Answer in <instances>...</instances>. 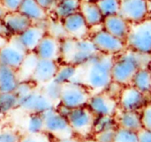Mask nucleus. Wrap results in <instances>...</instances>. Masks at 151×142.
Segmentation results:
<instances>
[{"label":"nucleus","instance_id":"1","mask_svg":"<svg viewBox=\"0 0 151 142\" xmlns=\"http://www.w3.org/2000/svg\"><path fill=\"white\" fill-rule=\"evenodd\" d=\"M115 55L98 53L87 62L76 66L77 72L73 81L85 85L92 94L106 90L111 84V68Z\"/></svg>","mask_w":151,"mask_h":142},{"label":"nucleus","instance_id":"2","mask_svg":"<svg viewBox=\"0 0 151 142\" xmlns=\"http://www.w3.org/2000/svg\"><path fill=\"white\" fill-rule=\"evenodd\" d=\"M150 54L126 48L114 56L111 68L112 82L121 86L131 84L134 76L139 69L150 66Z\"/></svg>","mask_w":151,"mask_h":142},{"label":"nucleus","instance_id":"3","mask_svg":"<svg viewBox=\"0 0 151 142\" xmlns=\"http://www.w3.org/2000/svg\"><path fill=\"white\" fill-rule=\"evenodd\" d=\"M99 52L89 37L75 39L65 37L60 40V59L62 63L80 66L96 55Z\"/></svg>","mask_w":151,"mask_h":142},{"label":"nucleus","instance_id":"4","mask_svg":"<svg viewBox=\"0 0 151 142\" xmlns=\"http://www.w3.org/2000/svg\"><path fill=\"white\" fill-rule=\"evenodd\" d=\"M97 116L87 106L67 109L65 118L73 132L82 139L88 138L94 132V126Z\"/></svg>","mask_w":151,"mask_h":142},{"label":"nucleus","instance_id":"5","mask_svg":"<svg viewBox=\"0 0 151 142\" xmlns=\"http://www.w3.org/2000/svg\"><path fill=\"white\" fill-rule=\"evenodd\" d=\"M127 48L141 53L151 52V20L146 19L137 23H130L125 40Z\"/></svg>","mask_w":151,"mask_h":142},{"label":"nucleus","instance_id":"6","mask_svg":"<svg viewBox=\"0 0 151 142\" xmlns=\"http://www.w3.org/2000/svg\"><path fill=\"white\" fill-rule=\"evenodd\" d=\"M92 92L82 84L69 81L61 84L58 104L67 109L87 105Z\"/></svg>","mask_w":151,"mask_h":142},{"label":"nucleus","instance_id":"7","mask_svg":"<svg viewBox=\"0 0 151 142\" xmlns=\"http://www.w3.org/2000/svg\"><path fill=\"white\" fill-rule=\"evenodd\" d=\"M43 119V131L56 140H63L73 137V132L71 129L65 116H64L56 108H52L41 113Z\"/></svg>","mask_w":151,"mask_h":142},{"label":"nucleus","instance_id":"8","mask_svg":"<svg viewBox=\"0 0 151 142\" xmlns=\"http://www.w3.org/2000/svg\"><path fill=\"white\" fill-rule=\"evenodd\" d=\"M35 85L26 93L19 96V107L27 114H41L57 105L48 98L41 88Z\"/></svg>","mask_w":151,"mask_h":142},{"label":"nucleus","instance_id":"9","mask_svg":"<svg viewBox=\"0 0 151 142\" xmlns=\"http://www.w3.org/2000/svg\"><path fill=\"white\" fill-rule=\"evenodd\" d=\"M89 38L100 53L117 55L127 48L125 41L108 33L103 27L91 32Z\"/></svg>","mask_w":151,"mask_h":142},{"label":"nucleus","instance_id":"10","mask_svg":"<svg viewBox=\"0 0 151 142\" xmlns=\"http://www.w3.org/2000/svg\"><path fill=\"white\" fill-rule=\"evenodd\" d=\"M27 53V52L20 44L16 36H10L9 40L0 47V65L18 70Z\"/></svg>","mask_w":151,"mask_h":142},{"label":"nucleus","instance_id":"11","mask_svg":"<svg viewBox=\"0 0 151 142\" xmlns=\"http://www.w3.org/2000/svg\"><path fill=\"white\" fill-rule=\"evenodd\" d=\"M129 23H137L150 18V0H120L119 12Z\"/></svg>","mask_w":151,"mask_h":142},{"label":"nucleus","instance_id":"12","mask_svg":"<svg viewBox=\"0 0 151 142\" xmlns=\"http://www.w3.org/2000/svg\"><path fill=\"white\" fill-rule=\"evenodd\" d=\"M149 97L150 95L142 92L132 84L124 85L119 93V109L126 111H140L146 104L150 103Z\"/></svg>","mask_w":151,"mask_h":142},{"label":"nucleus","instance_id":"13","mask_svg":"<svg viewBox=\"0 0 151 142\" xmlns=\"http://www.w3.org/2000/svg\"><path fill=\"white\" fill-rule=\"evenodd\" d=\"M87 106L97 117H113L119 109L118 99L107 90L92 94L87 103Z\"/></svg>","mask_w":151,"mask_h":142},{"label":"nucleus","instance_id":"14","mask_svg":"<svg viewBox=\"0 0 151 142\" xmlns=\"http://www.w3.org/2000/svg\"><path fill=\"white\" fill-rule=\"evenodd\" d=\"M63 27L69 37L75 39L88 38L90 36V28L80 12H74L62 20Z\"/></svg>","mask_w":151,"mask_h":142},{"label":"nucleus","instance_id":"15","mask_svg":"<svg viewBox=\"0 0 151 142\" xmlns=\"http://www.w3.org/2000/svg\"><path fill=\"white\" fill-rule=\"evenodd\" d=\"M58 68V63L56 60L38 59L29 80L36 85H42L54 79Z\"/></svg>","mask_w":151,"mask_h":142},{"label":"nucleus","instance_id":"16","mask_svg":"<svg viewBox=\"0 0 151 142\" xmlns=\"http://www.w3.org/2000/svg\"><path fill=\"white\" fill-rule=\"evenodd\" d=\"M34 52L39 59L58 61L60 59V40L46 33L38 43Z\"/></svg>","mask_w":151,"mask_h":142},{"label":"nucleus","instance_id":"17","mask_svg":"<svg viewBox=\"0 0 151 142\" xmlns=\"http://www.w3.org/2000/svg\"><path fill=\"white\" fill-rule=\"evenodd\" d=\"M45 26L46 23L44 26L40 25L38 23L32 24L23 32L16 36L20 44L27 52H34L42 37L46 34Z\"/></svg>","mask_w":151,"mask_h":142},{"label":"nucleus","instance_id":"18","mask_svg":"<svg viewBox=\"0 0 151 142\" xmlns=\"http://www.w3.org/2000/svg\"><path fill=\"white\" fill-rule=\"evenodd\" d=\"M2 22L5 28L7 35L10 36H18L33 24L19 11L7 12L3 18Z\"/></svg>","mask_w":151,"mask_h":142},{"label":"nucleus","instance_id":"19","mask_svg":"<svg viewBox=\"0 0 151 142\" xmlns=\"http://www.w3.org/2000/svg\"><path fill=\"white\" fill-rule=\"evenodd\" d=\"M130 23L119 13L104 17L102 27L108 33L125 41L128 34Z\"/></svg>","mask_w":151,"mask_h":142},{"label":"nucleus","instance_id":"20","mask_svg":"<svg viewBox=\"0 0 151 142\" xmlns=\"http://www.w3.org/2000/svg\"><path fill=\"white\" fill-rule=\"evenodd\" d=\"M18 11L33 24L42 23L48 20V12L41 7L35 0H22Z\"/></svg>","mask_w":151,"mask_h":142},{"label":"nucleus","instance_id":"21","mask_svg":"<svg viewBox=\"0 0 151 142\" xmlns=\"http://www.w3.org/2000/svg\"><path fill=\"white\" fill-rule=\"evenodd\" d=\"M79 12H81L90 28L102 25L104 16L100 12L96 1L81 0Z\"/></svg>","mask_w":151,"mask_h":142},{"label":"nucleus","instance_id":"22","mask_svg":"<svg viewBox=\"0 0 151 142\" xmlns=\"http://www.w3.org/2000/svg\"><path fill=\"white\" fill-rule=\"evenodd\" d=\"M113 117L117 127L135 133L142 128L140 118V111H126L119 109Z\"/></svg>","mask_w":151,"mask_h":142},{"label":"nucleus","instance_id":"23","mask_svg":"<svg viewBox=\"0 0 151 142\" xmlns=\"http://www.w3.org/2000/svg\"><path fill=\"white\" fill-rule=\"evenodd\" d=\"M19 82L16 69L0 65V92H15Z\"/></svg>","mask_w":151,"mask_h":142},{"label":"nucleus","instance_id":"24","mask_svg":"<svg viewBox=\"0 0 151 142\" xmlns=\"http://www.w3.org/2000/svg\"><path fill=\"white\" fill-rule=\"evenodd\" d=\"M131 84L142 92L150 95L151 91V73L150 67L139 69L134 76Z\"/></svg>","mask_w":151,"mask_h":142},{"label":"nucleus","instance_id":"25","mask_svg":"<svg viewBox=\"0 0 151 142\" xmlns=\"http://www.w3.org/2000/svg\"><path fill=\"white\" fill-rule=\"evenodd\" d=\"M80 4L81 0H60L57 2L51 12L57 19L62 20L67 16L79 12Z\"/></svg>","mask_w":151,"mask_h":142},{"label":"nucleus","instance_id":"26","mask_svg":"<svg viewBox=\"0 0 151 142\" xmlns=\"http://www.w3.org/2000/svg\"><path fill=\"white\" fill-rule=\"evenodd\" d=\"M38 59L39 58L36 56V54L34 52L27 53L22 64L17 70L19 81L29 80V78L35 69V67L36 65Z\"/></svg>","mask_w":151,"mask_h":142},{"label":"nucleus","instance_id":"27","mask_svg":"<svg viewBox=\"0 0 151 142\" xmlns=\"http://www.w3.org/2000/svg\"><path fill=\"white\" fill-rule=\"evenodd\" d=\"M76 72H77L76 66L66 64V63H62L60 65L58 64V71L56 73L54 80H56L59 84L73 81L76 76Z\"/></svg>","mask_w":151,"mask_h":142},{"label":"nucleus","instance_id":"28","mask_svg":"<svg viewBox=\"0 0 151 142\" xmlns=\"http://www.w3.org/2000/svg\"><path fill=\"white\" fill-rule=\"evenodd\" d=\"M19 107V99L13 92H0V114H6Z\"/></svg>","mask_w":151,"mask_h":142},{"label":"nucleus","instance_id":"29","mask_svg":"<svg viewBox=\"0 0 151 142\" xmlns=\"http://www.w3.org/2000/svg\"><path fill=\"white\" fill-rule=\"evenodd\" d=\"M46 33L58 38V40L64 39L67 37V34L63 27V23L61 20L56 18V20H46Z\"/></svg>","mask_w":151,"mask_h":142},{"label":"nucleus","instance_id":"30","mask_svg":"<svg viewBox=\"0 0 151 142\" xmlns=\"http://www.w3.org/2000/svg\"><path fill=\"white\" fill-rule=\"evenodd\" d=\"M42 91L45 93V95L50 98L56 105L58 104L59 101V94L61 89V84L52 79L50 82L41 85Z\"/></svg>","mask_w":151,"mask_h":142},{"label":"nucleus","instance_id":"31","mask_svg":"<svg viewBox=\"0 0 151 142\" xmlns=\"http://www.w3.org/2000/svg\"><path fill=\"white\" fill-rule=\"evenodd\" d=\"M96 3L104 17L117 14L119 12L120 0H98Z\"/></svg>","mask_w":151,"mask_h":142},{"label":"nucleus","instance_id":"32","mask_svg":"<svg viewBox=\"0 0 151 142\" xmlns=\"http://www.w3.org/2000/svg\"><path fill=\"white\" fill-rule=\"evenodd\" d=\"M27 121V133L44 132L42 114H28Z\"/></svg>","mask_w":151,"mask_h":142},{"label":"nucleus","instance_id":"33","mask_svg":"<svg viewBox=\"0 0 151 142\" xmlns=\"http://www.w3.org/2000/svg\"><path fill=\"white\" fill-rule=\"evenodd\" d=\"M19 142H51L50 135L45 132L26 133L20 135Z\"/></svg>","mask_w":151,"mask_h":142},{"label":"nucleus","instance_id":"34","mask_svg":"<svg viewBox=\"0 0 151 142\" xmlns=\"http://www.w3.org/2000/svg\"><path fill=\"white\" fill-rule=\"evenodd\" d=\"M113 142H138L136 133L117 127Z\"/></svg>","mask_w":151,"mask_h":142},{"label":"nucleus","instance_id":"35","mask_svg":"<svg viewBox=\"0 0 151 142\" xmlns=\"http://www.w3.org/2000/svg\"><path fill=\"white\" fill-rule=\"evenodd\" d=\"M117 127H109L96 132L93 139L97 142H113Z\"/></svg>","mask_w":151,"mask_h":142},{"label":"nucleus","instance_id":"36","mask_svg":"<svg viewBox=\"0 0 151 142\" xmlns=\"http://www.w3.org/2000/svg\"><path fill=\"white\" fill-rule=\"evenodd\" d=\"M140 118L142 128L151 130V106L150 102L146 104L140 110Z\"/></svg>","mask_w":151,"mask_h":142},{"label":"nucleus","instance_id":"37","mask_svg":"<svg viewBox=\"0 0 151 142\" xmlns=\"http://www.w3.org/2000/svg\"><path fill=\"white\" fill-rule=\"evenodd\" d=\"M20 135L12 129L0 130V142H19Z\"/></svg>","mask_w":151,"mask_h":142},{"label":"nucleus","instance_id":"38","mask_svg":"<svg viewBox=\"0 0 151 142\" xmlns=\"http://www.w3.org/2000/svg\"><path fill=\"white\" fill-rule=\"evenodd\" d=\"M22 0H0V4L5 9L6 12L18 11Z\"/></svg>","mask_w":151,"mask_h":142},{"label":"nucleus","instance_id":"39","mask_svg":"<svg viewBox=\"0 0 151 142\" xmlns=\"http://www.w3.org/2000/svg\"><path fill=\"white\" fill-rule=\"evenodd\" d=\"M136 135L138 142H151V130L141 128L136 132Z\"/></svg>","mask_w":151,"mask_h":142},{"label":"nucleus","instance_id":"40","mask_svg":"<svg viewBox=\"0 0 151 142\" xmlns=\"http://www.w3.org/2000/svg\"><path fill=\"white\" fill-rule=\"evenodd\" d=\"M41 7H42L47 12L52 11L57 4V0H35Z\"/></svg>","mask_w":151,"mask_h":142},{"label":"nucleus","instance_id":"41","mask_svg":"<svg viewBox=\"0 0 151 142\" xmlns=\"http://www.w3.org/2000/svg\"><path fill=\"white\" fill-rule=\"evenodd\" d=\"M57 142H81L78 139H76L74 136L71 137V138H67V139H63V140H58Z\"/></svg>","mask_w":151,"mask_h":142},{"label":"nucleus","instance_id":"42","mask_svg":"<svg viewBox=\"0 0 151 142\" xmlns=\"http://www.w3.org/2000/svg\"><path fill=\"white\" fill-rule=\"evenodd\" d=\"M7 35V32L5 30V28L2 22V20H0V36H4Z\"/></svg>","mask_w":151,"mask_h":142},{"label":"nucleus","instance_id":"43","mask_svg":"<svg viewBox=\"0 0 151 142\" xmlns=\"http://www.w3.org/2000/svg\"><path fill=\"white\" fill-rule=\"evenodd\" d=\"M7 12L5 11V9L3 7V5L0 4V20H3V18H4V16L5 15V13H6Z\"/></svg>","mask_w":151,"mask_h":142},{"label":"nucleus","instance_id":"44","mask_svg":"<svg viewBox=\"0 0 151 142\" xmlns=\"http://www.w3.org/2000/svg\"><path fill=\"white\" fill-rule=\"evenodd\" d=\"M81 142H97V141H95L93 138H92V139L86 138V139H83L82 141H81Z\"/></svg>","mask_w":151,"mask_h":142},{"label":"nucleus","instance_id":"45","mask_svg":"<svg viewBox=\"0 0 151 142\" xmlns=\"http://www.w3.org/2000/svg\"><path fill=\"white\" fill-rule=\"evenodd\" d=\"M93 1H96H96H98V0H93Z\"/></svg>","mask_w":151,"mask_h":142},{"label":"nucleus","instance_id":"46","mask_svg":"<svg viewBox=\"0 0 151 142\" xmlns=\"http://www.w3.org/2000/svg\"><path fill=\"white\" fill-rule=\"evenodd\" d=\"M57 1H60V0H57Z\"/></svg>","mask_w":151,"mask_h":142}]
</instances>
